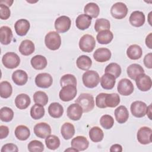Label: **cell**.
Wrapping results in <instances>:
<instances>
[{
  "label": "cell",
  "mask_w": 152,
  "mask_h": 152,
  "mask_svg": "<svg viewBox=\"0 0 152 152\" xmlns=\"http://www.w3.org/2000/svg\"><path fill=\"white\" fill-rule=\"evenodd\" d=\"M75 103L81 106L84 113L92 110L94 107V97L89 93L81 94L77 100H75Z\"/></svg>",
  "instance_id": "cell-1"
},
{
  "label": "cell",
  "mask_w": 152,
  "mask_h": 152,
  "mask_svg": "<svg viewBox=\"0 0 152 152\" xmlns=\"http://www.w3.org/2000/svg\"><path fill=\"white\" fill-rule=\"evenodd\" d=\"M45 43L49 49L52 50H57L61 45V36L56 31H49L45 36Z\"/></svg>",
  "instance_id": "cell-2"
},
{
  "label": "cell",
  "mask_w": 152,
  "mask_h": 152,
  "mask_svg": "<svg viewBox=\"0 0 152 152\" xmlns=\"http://www.w3.org/2000/svg\"><path fill=\"white\" fill-rule=\"evenodd\" d=\"M82 80L84 85L89 88L96 87L100 81L99 74L94 70L86 71L82 76Z\"/></svg>",
  "instance_id": "cell-3"
},
{
  "label": "cell",
  "mask_w": 152,
  "mask_h": 152,
  "mask_svg": "<svg viewBox=\"0 0 152 152\" xmlns=\"http://www.w3.org/2000/svg\"><path fill=\"white\" fill-rule=\"evenodd\" d=\"M2 62L5 68L14 69L19 65L20 58L17 53L10 52L4 55L2 58Z\"/></svg>",
  "instance_id": "cell-4"
},
{
  "label": "cell",
  "mask_w": 152,
  "mask_h": 152,
  "mask_svg": "<svg viewBox=\"0 0 152 152\" xmlns=\"http://www.w3.org/2000/svg\"><path fill=\"white\" fill-rule=\"evenodd\" d=\"M96 46V40L94 37L90 34H86L83 35L79 41V48L84 52H91L93 50Z\"/></svg>",
  "instance_id": "cell-5"
},
{
  "label": "cell",
  "mask_w": 152,
  "mask_h": 152,
  "mask_svg": "<svg viewBox=\"0 0 152 152\" xmlns=\"http://www.w3.org/2000/svg\"><path fill=\"white\" fill-rule=\"evenodd\" d=\"M77 93V86L69 84L62 87L59 91V96L63 102H69L73 100Z\"/></svg>",
  "instance_id": "cell-6"
},
{
  "label": "cell",
  "mask_w": 152,
  "mask_h": 152,
  "mask_svg": "<svg viewBox=\"0 0 152 152\" xmlns=\"http://www.w3.org/2000/svg\"><path fill=\"white\" fill-rule=\"evenodd\" d=\"M110 14L112 16L116 19H122L125 18L128 14V8L124 3L118 2L112 6Z\"/></svg>",
  "instance_id": "cell-7"
},
{
  "label": "cell",
  "mask_w": 152,
  "mask_h": 152,
  "mask_svg": "<svg viewBox=\"0 0 152 152\" xmlns=\"http://www.w3.org/2000/svg\"><path fill=\"white\" fill-rule=\"evenodd\" d=\"M71 20L69 17L62 15L57 18L55 21V28L59 33H65L71 27Z\"/></svg>",
  "instance_id": "cell-8"
},
{
  "label": "cell",
  "mask_w": 152,
  "mask_h": 152,
  "mask_svg": "<svg viewBox=\"0 0 152 152\" xmlns=\"http://www.w3.org/2000/svg\"><path fill=\"white\" fill-rule=\"evenodd\" d=\"M137 88L142 91H148L152 86L151 78L144 73L140 74L135 80Z\"/></svg>",
  "instance_id": "cell-9"
},
{
  "label": "cell",
  "mask_w": 152,
  "mask_h": 152,
  "mask_svg": "<svg viewBox=\"0 0 152 152\" xmlns=\"http://www.w3.org/2000/svg\"><path fill=\"white\" fill-rule=\"evenodd\" d=\"M117 89L120 94L126 96L133 93L134 87L132 83L129 80L122 78L119 81Z\"/></svg>",
  "instance_id": "cell-10"
},
{
  "label": "cell",
  "mask_w": 152,
  "mask_h": 152,
  "mask_svg": "<svg viewBox=\"0 0 152 152\" xmlns=\"http://www.w3.org/2000/svg\"><path fill=\"white\" fill-rule=\"evenodd\" d=\"M147 104L142 101H135L131 104V112L136 118L144 117L147 113Z\"/></svg>",
  "instance_id": "cell-11"
},
{
  "label": "cell",
  "mask_w": 152,
  "mask_h": 152,
  "mask_svg": "<svg viewBox=\"0 0 152 152\" xmlns=\"http://www.w3.org/2000/svg\"><path fill=\"white\" fill-rule=\"evenodd\" d=\"M152 130L147 126L141 127L137 134V138L141 144H148L151 142Z\"/></svg>",
  "instance_id": "cell-12"
},
{
  "label": "cell",
  "mask_w": 152,
  "mask_h": 152,
  "mask_svg": "<svg viewBox=\"0 0 152 152\" xmlns=\"http://www.w3.org/2000/svg\"><path fill=\"white\" fill-rule=\"evenodd\" d=\"M53 83L52 77L48 73H40L35 78V83L39 87L47 88L50 87Z\"/></svg>",
  "instance_id": "cell-13"
},
{
  "label": "cell",
  "mask_w": 152,
  "mask_h": 152,
  "mask_svg": "<svg viewBox=\"0 0 152 152\" xmlns=\"http://www.w3.org/2000/svg\"><path fill=\"white\" fill-rule=\"evenodd\" d=\"M34 134L40 138H45L51 134V128L49 124L45 122H40L34 126Z\"/></svg>",
  "instance_id": "cell-14"
},
{
  "label": "cell",
  "mask_w": 152,
  "mask_h": 152,
  "mask_svg": "<svg viewBox=\"0 0 152 152\" xmlns=\"http://www.w3.org/2000/svg\"><path fill=\"white\" fill-rule=\"evenodd\" d=\"M67 116L73 121H78L83 115V109L78 103H72L67 108Z\"/></svg>",
  "instance_id": "cell-15"
},
{
  "label": "cell",
  "mask_w": 152,
  "mask_h": 152,
  "mask_svg": "<svg viewBox=\"0 0 152 152\" xmlns=\"http://www.w3.org/2000/svg\"><path fill=\"white\" fill-rule=\"evenodd\" d=\"M112 56L110 50L105 48H100L95 50L93 53L94 59L99 62H104L109 61Z\"/></svg>",
  "instance_id": "cell-16"
},
{
  "label": "cell",
  "mask_w": 152,
  "mask_h": 152,
  "mask_svg": "<svg viewBox=\"0 0 152 152\" xmlns=\"http://www.w3.org/2000/svg\"><path fill=\"white\" fill-rule=\"evenodd\" d=\"M30 27L29 21L26 19H19L14 24V28L17 35L20 36H25L28 31Z\"/></svg>",
  "instance_id": "cell-17"
},
{
  "label": "cell",
  "mask_w": 152,
  "mask_h": 152,
  "mask_svg": "<svg viewBox=\"0 0 152 152\" xmlns=\"http://www.w3.org/2000/svg\"><path fill=\"white\" fill-rule=\"evenodd\" d=\"M145 20L144 14L140 11H133L129 18L130 24L136 27L142 26L145 23Z\"/></svg>",
  "instance_id": "cell-18"
},
{
  "label": "cell",
  "mask_w": 152,
  "mask_h": 152,
  "mask_svg": "<svg viewBox=\"0 0 152 152\" xmlns=\"http://www.w3.org/2000/svg\"><path fill=\"white\" fill-rule=\"evenodd\" d=\"M71 147L80 151H84L88 147L89 142L84 136H77L71 142Z\"/></svg>",
  "instance_id": "cell-19"
},
{
  "label": "cell",
  "mask_w": 152,
  "mask_h": 152,
  "mask_svg": "<svg viewBox=\"0 0 152 152\" xmlns=\"http://www.w3.org/2000/svg\"><path fill=\"white\" fill-rule=\"evenodd\" d=\"M18 50L21 54H22L23 55L28 56L34 52V44L32 41L30 40H24L20 43Z\"/></svg>",
  "instance_id": "cell-20"
},
{
  "label": "cell",
  "mask_w": 152,
  "mask_h": 152,
  "mask_svg": "<svg viewBox=\"0 0 152 152\" xmlns=\"http://www.w3.org/2000/svg\"><path fill=\"white\" fill-rule=\"evenodd\" d=\"M12 31L8 26H2L0 28V42L4 45H9L12 39Z\"/></svg>",
  "instance_id": "cell-21"
},
{
  "label": "cell",
  "mask_w": 152,
  "mask_h": 152,
  "mask_svg": "<svg viewBox=\"0 0 152 152\" xmlns=\"http://www.w3.org/2000/svg\"><path fill=\"white\" fill-rule=\"evenodd\" d=\"M91 23V17L86 14L79 15L75 20L77 27L81 30L88 28Z\"/></svg>",
  "instance_id": "cell-22"
},
{
  "label": "cell",
  "mask_w": 152,
  "mask_h": 152,
  "mask_svg": "<svg viewBox=\"0 0 152 152\" xmlns=\"http://www.w3.org/2000/svg\"><path fill=\"white\" fill-rule=\"evenodd\" d=\"M116 83V78L112 74L105 73L100 79V84L103 88L105 90L112 89Z\"/></svg>",
  "instance_id": "cell-23"
},
{
  "label": "cell",
  "mask_w": 152,
  "mask_h": 152,
  "mask_svg": "<svg viewBox=\"0 0 152 152\" xmlns=\"http://www.w3.org/2000/svg\"><path fill=\"white\" fill-rule=\"evenodd\" d=\"M115 116L119 124L126 122L129 118V112L127 108L123 105L119 106L115 110Z\"/></svg>",
  "instance_id": "cell-24"
},
{
  "label": "cell",
  "mask_w": 152,
  "mask_h": 152,
  "mask_svg": "<svg viewBox=\"0 0 152 152\" xmlns=\"http://www.w3.org/2000/svg\"><path fill=\"white\" fill-rule=\"evenodd\" d=\"M12 80L15 84L18 86H23L28 80V75L24 71L17 69L12 73Z\"/></svg>",
  "instance_id": "cell-25"
},
{
  "label": "cell",
  "mask_w": 152,
  "mask_h": 152,
  "mask_svg": "<svg viewBox=\"0 0 152 152\" xmlns=\"http://www.w3.org/2000/svg\"><path fill=\"white\" fill-rule=\"evenodd\" d=\"M31 100L28 95L21 93L17 96L15 99V104L19 109H25L30 104Z\"/></svg>",
  "instance_id": "cell-26"
},
{
  "label": "cell",
  "mask_w": 152,
  "mask_h": 152,
  "mask_svg": "<svg viewBox=\"0 0 152 152\" xmlns=\"http://www.w3.org/2000/svg\"><path fill=\"white\" fill-rule=\"evenodd\" d=\"M30 62L33 68L37 70H41L45 68L48 64L46 58L41 55H37L33 56L31 59Z\"/></svg>",
  "instance_id": "cell-27"
},
{
  "label": "cell",
  "mask_w": 152,
  "mask_h": 152,
  "mask_svg": "<svg viewBox=\"0 0 152 152\" xmlns=\"http://www.w3.org/2000/svg\"><path fill=\"white\" fill-rule=\"evenodd\" d=\"M126 55L128 57L132 60L140 59L142 55L141 48L138 45H131L126 50Z\"/></svg>",
  "instance_id": "cell-28"
},
{
  "label": "cell",
  "mask_w": 152,
  "mask_h": 152,
  "mask_svg": "<svg viewBox=\"0 0 152 152\" xmlns=\"http://www.w3.org/2000/svg\"><path fill=\"white\" fill-rule=\"evenodd\" d=\"M48 113L51 117L59 118L64 113V107L58 102L52 103L48 107Z\"/></svg>",
  "instance_id": "cell-29"
},
{
  "label": "cell",
  "mask_w": 152,
  "mask_h": 152,
  "mask_svg": "<svg viewBox=\"0 0 152 152\" xmlns=\"http://www.w3.org/2000/svg\"><path fill=\"white\" fill-rule=\"evenodd\" d=\"M126 72L128 77L132 80H135L140 74L144 72V70L140 65L138 64H132L128 66Z\"/></svg>",
  "instance_id": "cell-30"
},
{
  "label": "cell",
  "mask_w": 152,
  "mask_h": 152,
  "mask_svg": "<svg viewBox=\"0 0 152 152\" xmlns=\"http://www.w3.org/2000/svg\"><path fill=\"white\" fill-rule=\"evenodd\" d=\"M61 133L65 140L71 139L75 134L74 126L69 122L64 123L61 126Z\"/></svg>",
  "instance_id": "cell-31"
},
{
  "label": "cell",
  "mask_w": 152,
  "mask_h": 152,
  "mask_svg": "<svg viewBox=\"0 0 152 152\" xmlns=\"http://www.w3.org/2000/svg\"><path fill=\"white\" fill-rule=\"evenodd\" d=\"M113 38V34L109 30L101 31L98 33L96 36L97 42L102 45H106L110 43Z\"/></svg>",
  "instance_id": "cell-32"
},
{
  "label": "cell",
  "mask_w": 152,
  "mask_h": 152,
  "mask_svg": "<svg viewBox=\"0 0 152 152\" xmlns=\"http://www.w3.org/2000/svg\"><path fill=\"white\" fill-rule=\"evenodd\" d=\"M14 133L16 138L21 141L27 140L30 135V131L28 128L22 125L16 127Z\"/></svg>",
  "instance_id": "cell-33"
},
{
  "label": "cell",
  "mask_w": 152,
  "mask_h": 152,
  "mask_svg": "<svg viewBox=\"0 0 152 152\" xmlns=\"http://www.w3.org/2000/svg\"><path fill=\"white\" fill-rule=\"evenodd\" d=\"M77 66L83 71H87L92 65L91 58L87 55L80 56L76 61Z\"/></svg>",
  "instance_id": "cell-34"
},
{
  "label": "cell",
  "mask_w": 152,
  "mask_h": 152,
  "mask_svg": "<svg viewBox=\"0 0 152 152\" xmlns=\"http://www.w3.org/2000/svg\"><path fill=\"white\" fill-rule=\"evenodd\" d=\"M84 12L91 18H97L100 13V8L97 4L89 2L84 7Z\"/></svg>",
  "instance_id": "cell-35"
},
{
  "label": "cell",
  "mask_w": 152,
  "mask_h": 152,
  "mask_svg": "<svg viewBox=\"0 0 152 152\" xmlns=\"http://www.w3.org/2000/svg\"><path fill=\"white\" fill-rule=\"evenodd\" d=\"M45 108L42 104L35 103L30 109V115L33 119H41L45 115Z\"/></svg>",
  "instance_id": "cell-36"
},
{
  "label": "cell",
  "mask_w": 152,
  "mask_h": 152,
  "mask_svg": "<svg viewBox=\"0 0 152 152\" xmlns=\"http://www.w3.org/2000/svg\"><path fill=\"white\" fill-rule=\"evenodd\" d=\"M103 137V132L99 126H93L89 131V137L90 140L94 142L101 141Z\"/></svg>",
  "instance_id": "cell-37"
},
{
  "label": "cell",
  "mask_w": 152,
  "mask_h": 152,
  "mask_svg": "<svg viewBox=\"0 0 152 152\" xmlns=\"http://www.w3.org/2000/svg\"><path fill=\"white\" fill-rule=\"evenodd\" d=\"M12 93L11 84L7 81H1L0 83V96L2 98L10 97Z\"/></svg>",
  "instance_id": "cell-38"
},
{
  "label": "cell",
  "mask_w": 152,
  "mask_h": 152,
  "mask_svg": "<svg viewBox=\"0 0 152 152\" xmlns=\"http://www.w3.org/2000/svg\"><path fill=\"white\" fill-rule=\"evenodd\" d=\"M45 144L49 149L54 150L59 147L60 140L57 136L50 134L45 138Z\"/></svg>",
  "instance_id": "cell-39"
},
{
  "label": "cell",
  "mask_w": 152,
  "mask_h": 152,
  "mask_svg": "<svg viewBox=\"0 0 152 152\" xmlns=\"http://www.w3.org/2000/svg\"><path fill=\"white\" fill-rule=\"evenodd\" d=\"M120 103V97L117 93L107 94L105 97V103L107 107H115Z\"/></svg>",
  "instance_id": "cell-40"
},
{
  "label": "cell",
  "mask_w": 152,
  "mask_h": 152,
  "mask_svg": "<svg viewBox=\"0 0 152 152\" xmlns=\"http://www.w3.org/2000/svg\"><path fill=\"white\" fill-rule=\"evenodd\" d=\"M110 28V21L105 18L97 19L94 24V29L97 32H100L103 30H109Z\"/></svg>",
  "instance_id": "cell-41"
},
{
  "label": "cell",
  "mask_w": 152,
  "mask_h": 152,
  "mask_svg": "<svg viewBox=\"0 0 152 152\" xmlns=\"http://www.w3.org/2000/svg\"><path fill=\"white\" fill-rule=\"evenodd\" d=\"M104 72L105 73H109L113 75L116 78L120 76L122 70L119 64L112 62L106 66Z\"/></svg>",
  "instance_id": "cell-42"
},
{
  "label": "cell",
  "mask_w": 152,
  "mask_h": 152,
  "mask_svg": "<svg viewBox=\"0 0 152 152\" xmlns=\"http://www.w3.org/2000/svg\"><path fill=\"white\" fill-rule=\"evenodd\" d=\"M14 117L13 110L8 107H3L0 110V118L3 122H9L11 121Z\"/></svg>",
  "instance_id": "cell-43"
},
{
  "label": "cell",
  "mask_w": 152,
  "mask_h": 152,
  "mask_svg": "<svg viewBox=\"0 0 152 152\" xmlns=\"http://www.w3.org/2000/svg\"><path fill=\"white\" fill-rule=\"evenodd\" d=\"M33 100L35 103L45 106L48 102V97L45 92L37 91L33 95Z\"/></svg>",
  "instance_id": "cell-44"
},
{
  "label": "cell",
  "mask_w": 152,
  "mask_h": 152,
  "mask_svg": "<svg viewBox=\"0 0 152 152\" xmlns=\"http://www.w3.org/2000/svg\"><path fill=\"white\" fill-rule=\"evenodd\" d=\"M100 124L103 128L109 129L114 124V119L109 115H104L100 119Z\"/></svg>",
  "instance_id": "cell-45"
},
{
  "label": "cell",
  "mask_w": 152,
  "mask_h": 152,
  "mask_svg": "<svg viewBox=\"0 0 152 152\" xmlns=\"http://www.w3.org/2000/svg\"><path fill=\"white\" fill-rule=\"evenodd\" d=\"M60 84L61 87H64L69 84L77 86V79L74 75L67 74L62 76L60 80Z\"/></svg>",
  "instance_id": "cell-46"
},
{
  "label": "cell",
  "mask_w": 152,
  "mask_h": 152,
  "mask_svg": "<svg viewBox=\"0 0 152 152\" xmlns=\"http://www.w3.org/2000/svg\"><path fill=\"white\" fill-rule=\"evenodd\" d=\"M28 150L30 152H42L44 150V145L41 141L34 140L28 143Z\"/></svg>",
  "instance_id": "cell-47"
},
{
  "label": "cell",
  "mask_w": 152,
  "mask_h": 152,
  "mask_svg": "<svg viewBox=\"0 0 152 152\" xmlns=\"http://www.w3.org/2000/svg\"><path fill=\"white\" fill-rule=\"evenodd\" d=\"M107 93H99L96 97V104L99 108L104 109L107 107L105 103V97Z\"/></svg>",
  "instance_id": "cell-48"
},
{
  "label": "cell",
  "mask_w": 152,
  "mask_h": 152,
  "mask_svg": "<svg viewBox=\"0 0 152 152\" xmlns=\"http://www.w3.org/2000/svg\"><path fill=\"white\" fill-rule=\"evenodd\" d=\"M11 15V11L5 4H0V18L1 20H7Z\"/></svg>",
  "instance_id": "cell-49"
},
{
  "label": "cell",
  "mask_w": 152,
  "mask_h": 152,
  "mask_svg": "<svg viewBox=\"0 0 152 152\" xmlns=\"http://www.w3.org/2000/svg\"><path fill=\"white\" fill-rule=\"evenodd\" d=\"M1 151V152H17L18 151V148L15 144L8 143L2 146Z\"/></svg>",
  "instance_id": "cell-50"
},
{
  "label": "cell",
  "mask_w": 152,
  "mask_h": 152,
  "mask_svg": "<svg viewBox=\"0 0 152 152\" xmlns=\"http://www.w3.org/2000/svg\"><path fill=\"white\" fill-rule=\"evenodd\" d=\"M151 58H152V53H149L147 54L144 58V65L149 69H151L152 68V64H151Z\"/></svg>",
  "instance_id": "cell-51"
},
{
  "label": "cell",
  "mask_w": 152,
  "mask_h": 152,
  "mask_svg": "<svg viewBox=\"0 0 152 152\" xmlns=\"http://www.w3.org/2000/svg\"><path fill=\"white\" fill-rule=\"evenodd\" d=\"M9 134V128L5 125L0 126V139L5 138Z\"/></svg>",
  "instance_id": "cell-52"
},
{
  "label": "cell",
  "mask_w": 152,
  "mask_h": 152,
  "mask_svg": "<svg viewBox=\"0 0 152 152\" xmlns=\"http://www.w3.org/2000/svg\"><path fill=\"white\" fill-rule=\"evenodd\" d=\"M122 151V147L120 144H115L112 145L110 148V151L111 152H121Z\"/></svg>",
  "instance_id": "cell-53"
},
{
  "label": "cell",
  "mask_w": 152,
  "mask_h": 152,
  "mask_svg": "<svg viewBox=\"0 0 152 152\" xmlns=\"http://www.w3.org/2000/svg\"><path fill=\"white\" fill-rule=\"evenodd\" d=\"M151 33H150L147 37L145 39V44L147 46V47L150 49H152V46H151Z\"/></svg>",
  "instance_id": "cell-54"
},
{
  "label": "cell",
  "mask_w": 152,
  "mask_h": 152,
  "mask_svg": "<svg viewBox=\"0 0 152 152\" xmlns=\"http://www.w3.org/2000/svg\"><path fill=\"white\" fill-rule=\"evenodd\" d=\"M78 151V150L73 148V147H71V148H68V149H66L65 150V151Z\"/></svg>",
  "instance_id": "cell-55"
}]
</instances>
